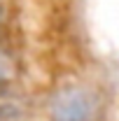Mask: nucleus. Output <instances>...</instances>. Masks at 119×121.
<instances>
[{
	"instance_id": "1",
	"label": "nucleus",
	"mask_w": 119,
	"mask_h": 121,
	"mask_svg": "<svg viewBox=\"0 0 119 121\" xmlns=\"http://www.w3.org/2000/svg\"><path fill=\"white\" fill-rule=\"evenodd\" d=\"M49 117L51 121H96L101 114V98L89 86H61L49 98Z\"/></svg>"
},
{
	"instance_id": "2",
	"label": "nucleus",
	"mask_w": 119,
	"mask_h": 121,
	"mask_svg": "<svg viewBox=\"0 0 119 121\" xmlns=\"http://www.w3.org/2000/svg\"><path fill=\"white\" fill-rule=\"evenodd\" d=\"M16 75H19L16 60L12 58L9 54L0 51V89H7V86L16 79Z\"/></svg>"
},
{
	"instance_id": "3",
	"label": "nucleus",
	"mask_w": 119,
	"mask_h": 121,
	"mask_svg": "<svg viewBox=\"0 0 119 121\" xmlns=\"http://www.w3.org/2000/svg\"><path fill=\"white\" fill-rule=\"evenodd\" d=\"M2 16H5V12H2V5H0V23H2Z\"/></svg>"
}]
</instances>
